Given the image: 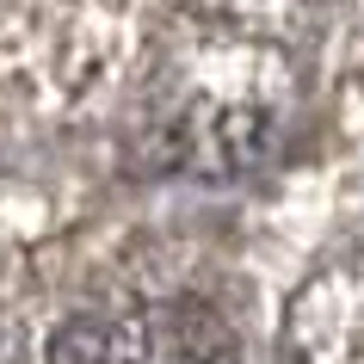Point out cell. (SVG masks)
<instances>
[{"mask_svg":"<svg viewBox=\"0 0 364 364\" xmlns=\"http://www.w3.org/2000/svg\"><path fill=\"white\" fill-rule=\"evenodd\" d=\"M149 352L154 358H235V340L216 327L204 303H167L149 321Z\"/></svg>","mask_w":364,"mask_h":364,"instance_id":"cell-1","label":"cell"}]
</instances>
